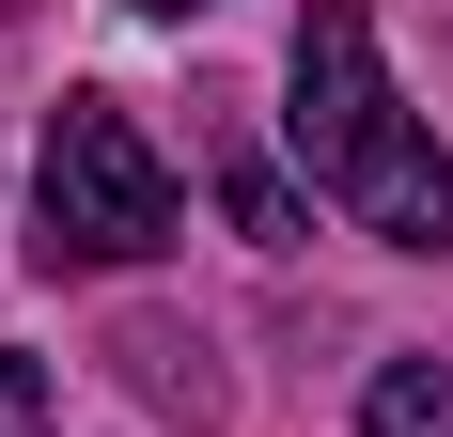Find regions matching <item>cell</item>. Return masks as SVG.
<instances>
[{"label":"cell","instance_id":"4","mask_svg":"<svg viewBox=\"0 0 453 437\" xmlns=\"http://www.w3.org/2000/svg\"><path fill=\"white\" fill-rule=\"evenodd\" d=\"M219 188H234V234H266V250H281V234H297V203H281V172H266V157H234Z\"/></svg>","mask_w":453,"mask_h":437},{"label":"cell","instance_id":"6","mask_svg":"<svg viewBox=\"0 0 453 437\" xmlns=\"http://www.w3.org/2000/svg\"><path fill=\"white\" fill-rule=\"evenodd\" d=\"M141 16H203V0H141Z\"/></svg>","mask_w":453,"mask_h":437},{"label":"cell","instance_id":"5","mask_svg":"<svg viewBox=\"0 0 453 437\" xmlns=\"http://www.w3.org/2000/svg\"><path fill=\"white\" fill-rule=\"evenodd\" d=\"M0 437H63V406H47L32 359H0Z\"/></svg>","mask_w":453,"mask_h":437},{"label":"cell","instance_id":"1","mask_svg":"<svg viewBox=\"0 0 453 437\" xmlns=\"http://www.w3.org/2000/svg\"><path fill=\"white\" fill-rule=\"evenodd\" d=\"M281 141H297V172L360 218L375 250H453V157L407 126L360 0H313L297 16V47H281Z\"/></svg>","mask_w":453,"mask_h":437},{"label":"cell","instance_id":"3","mask_svg":"<svg viewBox=\"0 0 453 437\" xmlns=\"http://www.w3.org/2000/svg\"><path fill=\"white\" fill-rule=\"evenodd\" d=\"M360 437H453V375H438V359H375Z\"/></svg>","mask_w":453,"mask_h":437},{"label":"cell","instance_id":"2","mask_svg":"<svg viewBox=\"0 0 453 437\" xmlns=\"http://www.w3.org/2000/svg\"><path fill=\"white\" fill-rule=\"evenodd\" d=\"M188 234L173 172H157V141L110 110V94H63L32 141V265L47 281H79V265H157Z\"/></svg>","mask_w":453,"mask_h":437}]
</instances>
